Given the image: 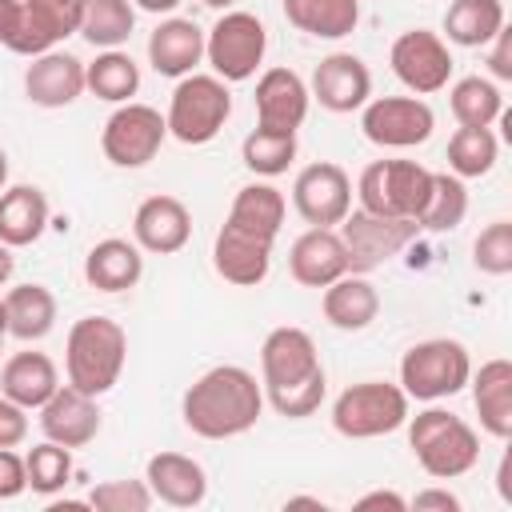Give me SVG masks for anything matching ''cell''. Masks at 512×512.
<instances>
[{
    "label": "cell",
    "instance_id": "obj_27",
    "mask_svg": "<svg viewBox=\"0 0 512 512\" xmlns=\"http://www.w3.org/2000/svg\"><path fill=\"white\" fill-rule=\"evenodd\" d=\"M56 388H60V372H56L52 356H44V352H32V348L12 352L0 368V396L16 400L28 412L40 408Z\"/></svg>",
    "mask_w": 512,
    "mask_h": 512
},
{
    "label": "cell",
    "instance_id": "obj_18",
    "mask_svg": "<svg viewBox=\"0 0 512 512\" xmlns=\"http://www.w3.org/2000/svg\"><path fill=\"white\" fill-rule=\"evenodd\" d=\"M312 96L328 112H356L372 96V72L352 52H332L312 72Z\"/></svg>",
    "mask_w": 512,
    "mask_h": 512
},
{
    "label": "cell",
    "instance_id": "obj_42",
    "mask_svg": "<svg viewBox=\"0 0 512 512\" xmlns=\"http://www.w3.org/2000/svg\"><path fill=\"white\" fill-rule=\"evenodd\" d=\"M324 392H328V376L320 372V376H312V380H304V384H296V388L264 392V400H268L280 416H288V420H304V416H312V412L324 404Z\"/></svg>",
    "mask_w": 512,
    "mask_h": 512
},
{
    "label": "cell",
    "instance_id": "obj_3",
    "mask_svg": "<svg viewBox=\"0 0 512 512\" xmlns=\"http://www.w3.org/2000/svg\"><path fill=\"white\" fill-rule=\"evenodd\" d=\"M124 360H128V336L112 316H80L68 328L64 368L72 388L88 396L112 392L124 372Z\"/></svg>",
    "mask_w": 512,
    "mask_h": 512
},
{
    "label": "cell",
    "instance_id": "obj_34",
    "mask_svg": "<svg viewBox=\"0 0 512 512\" xmlns=\"http://www.w3.org/2000/svg\"><path fill=\"white\" fill-rule=\"evenodd\" d=\"M448 108L464 128H492L504 116V96L488 76H464L452 84Z\"/></svg>",
    "mask_w": 512,
    "mask_h": 512
},
{
    "label": "cell",
    "instance_id": "obj_51",
    "mask_svg": "<svg viewBox=\"0 0 512 512\" xmlns=\"http://www.w3.org/2000/svg\"><path fill=\"white\" fill-rule=\"evenodd\" d=\"M4 340H8V312H4V300H0V352H4Z\"/></svg>",
    "mask_w": 512,
    "mask_h": 512
},
{
    "label": "cell",
    "instance_id": "obj_14",
    "mask_svg": "<svg viewBox=\"0 0 512 512\" xmlns=\"http://www.w3.org/2000/svg\"><path fill=\"white\" fill-rule=\"evenodd\" d=\"M292 208L312 228H336L352 212V180L340 164L316 160L292 180Z\"/></svg>",
    "mask_w": 512,
    "mask_h": 512
},
{
    "label": "cell",
    "instance_id": "obj_15",
    "mask_svg": "<svg viewBox=\"0 0 512 512\" xmlns=\"http://www.w3.org/2000/svg\"><path fill=\"white\" fill-rule=\"evenodd\" d=\"M324 364H320V352L312 344V336L304 328H272L260 344V384L264 392H284V388H296L312 376H320Z\"/></svg>",
    "mask_w": 512,
    "mask_h": 512
},
{
    "label": "cell",
    "instance_id": "obj_20",
    "mask_svg": "<svg viewBox=\"0 0 512 512\" xmlns=\"http://www.w3.org/2000/svg\"><path fill=\"white\" fill-rule=\"evenodd\" d=\"M24 92L40 108H68L84 92V60L72 52H40L24 68Z\"/></svg>",
    "mask_w": 512,
    "mask_h": 512
},
{
    "label": "cell",
    "instance_id": "obj_23",
    "mask_svg": "<svg viewBox=\"0 0 512 512\" xmlns=\"http://www.w3.org/2000/svg\"><path fill=\"white\" fill-rule=\"evenodd\" d=\"M200 60H204V28L196 20L172 16V20L156 24V32L148 36V64L160 76L180 80V76L196 72Z\"/></svg>",
    "mask_w": 512,
    "mask_h": 512
},
{
    "label": "cell",
    "instance_id": "obj_5",
    "mask_svg": "<svg viewBox=\"0 0 512 512\" xmlns=\"http://www.w3.org/2000/svg\"><path fill=\"white\" fill-rule=\"evenodd\" d=\"M472 376V356L460 340L448 336H432L412 344L400 356V388L408 400H424L436 404L444 396H456Z\"/></svg>",
    "mask_w": 512,
    "mask_h": 512
},
{
    "label": "cell",
    "instance_id": "obj_36",
    "mask_svg": "<svg viewBox=\"0 0 512 512\" xmlns=\"http://www.w3.org/2000/svg\"><path fill=\"white\" fill-rule=\"evenodd\" d=\"M464 216H468V188H464V180L448 176V172H432L428 204L416 216L420 232H452V228L464 224Z\"/></svg>",
    "mask_w": 512,
    "mask_h": 512
},
{
    "label": "cell",
    "instance_id": "obj_28",
    "mask_svg": "<svg viewBox=\"0 0 512 512\" xmlns=\"http://www.w3.org/2000/svg\"><path fill=\"white\" fill-rule=\"evenodd\" d=\"M48 196L36 184H12L0 192V244L28 248L48 228Z\"/></svg>",
    "mask_w": 512,
    "mask_h": 512
},
{
    "label": "cell",
    "instance_id": "obj_19",
    "mask_svg": "<svg viewBox=\"0 0 512 512\" xmlns=\"http://www.w3.org/2000/svg\"><path fill=\"white\" fill-rule=\"evenodd\" d=\"M312 92L292 68H268L256 80V124L272 132H296L308 116Z\"/></svg>",
    "mask_w": 512,
    "mask_h": 512
},
{
    "label": "cell",
    "instance_id": "obj_52",
    "mask_svg": "<svg viewBox=\"0 0 512 512\" xmlns=\"http://www.w3.org/2000/svg\"><path fill=\"white\" fill-rule=\"evenodd\" d=\"M200 4H208V8H216V12H228L236 0H200Z\"/></svg>",
    "mask_w": 512,
    "mask_h": 512
},
{
    "label": "cell",
    "instance_id": "obj_50",
    "mask_svg": "<svg viewBox=\"0 0 512 512\" xmlns=\"http://www.w3.org/2000/svg\"><path fill=\"white\" fill-rule=\"evenodd\" d=\"M12 268H16V256H12V248H8V244H0V284H8Z\"/></svg>",
    "mask_w": 512,
    "mask_h": 512
},
{
    "label": "cell",
    "instance_id": "obj_38",
    "mask_svg": "<svg viewBox=\"0 0 512 512\" xmlns=\"http://www.w3.org/2000/svg\"><path fill=\"white\" fill-rule=\"evenodd\" d=\"M0 48L32 60L40 52H52L56 40L36 24V16L28 12L24 0H0Z\"/></svg>",
    "mask_w": 512,
    "mask_h": 512
},
{
    "label": "cell",
    "instance_id": "obj_1",
    "mask_svg": "<svg viewBox=\"0 0 512 512\" xmlns=\"http://www.w3.org/2000/svg\"><path fill=\"white\" fill-rule=\"evenodd\" d=\"M284 192L272 184H244L228 208L224 228L212 244L216 272L236 288H256L268 280L272 268V244L284 224Z\"/></svg>",
    "mask_w": 512,
    "mask_h": 512
},
{
    "label": "cell",
    "instance_id": "obj_11",
    "mask_svg": "<svg viewBox=\"0 0 512 512\" xmlns=\"http://www.w3.org/2000/svg\"><path fill=\"white\" fill-rule=\"evenodd\" d=\"M164 136H168L164 116H160L152 104L128 100V104H120V108L104 120L100 148H104V156H108L116 168H144L148 160H156Z\"/></svg>",
    "mask_w": 512,
    "mask_h": 512
},
{
    "label": "cell",
    "instance_id": "obj_40",
    "mask_svg": "<svg viewBox=\"0 0 512 512\" xmlns=\"http://www.w3.org/2000/svg\"><path fill=\"white\" fill-rule=\"evenodd\" d=\"M472 264L484 276H508L512 272V220H492L476 244H472Z\"/></svg>",
    "mask_w": 512,
    "mask_h": 512
},
{
    "label": "cell",
    "instance_id": "obj_22",
    "mask_svg": "<svg viewBox=\"0 0 512 512\" xmlns=\"http://www.w3.org/2000/svg\"><path fill=\"white\" fill-rule=\"evenodd\" d=\"M144 484L152 488L156 500H164L172 508H196L208 496V472L200 468V460H192L184 452H156L148 460Z\"/></svg>",
    "mask_w": 512,
    "mask_h": 512
},
{
    "label": "cell",
    "instance_id": "obj_45",
    "mask_svg": "<svg viewBox=\"0 0 512 512\" xmlns=\"http://www.w3.org/2000/svg\"><path fill=\"white\" fill-rule=\"evenodd\" d=\"M24 488H28L24 456H16L12 448H0V500H16Z\"/></svg>",
    "mask_w": 512,
    "mask_h": 512
},
{
    "label": "cell",
    "instance_id": "obj_16",
    "mask_svg": "<svg viewBox=\"0 0 512 512\" xmlns=\"http://www.w3.org/2000/svg\"><path fill=\"white\" fill-rule=\"evenodd\" d=\"M40 432L44 440L52 444H64V448H84L96 440L100 432V408H96V396L72 388V384H60L40 408Z\"/></svg>",
    "mask_w": 512,
    "mask_h": 512
},
{
    "label": "cell",
    "instance_id": "obj_12",
    "mask_svg": "<svg viewBox=\"0 0 512 512\" xmlns=\"http://www.w3.org/2000/svg\"><path fill=\"white\" fill-rule=\"evenodd\" d=\"M388 64L396 72V80L412 92V96H432L440 88H448L452 80V52L448 40L440 32L428 28H408L392 40Z\"/></svg>",
    "mask_w": 512,
    "mask_h": 512
},
{
    "label": "cell",
    "instance_id": "obj_53",
    "mask_svg": "<svg viewBox=\"0 0 512 512\" xmlns=\"http://www.w3.org/2000/svg\"><path fill=\"white\" fill-rule=\"evenodd\" d=\"M4 184H8V156H4V148H0V192H4Z\"/></svg>",
    "mask_w": 512,
    "mask_h": 512
},
{
    "label": "cell",
    "instance_id": "obj_29",
    "mask_svg": "<svg viewBox=\"0 0 512 512\" xmlns=\"http://www.w3.org/2000/svg\"><path fill=\"white\" fill-rule=\"evenodd\" d=\"M284 20L316 40H340L360 24V0H284Z\"/></svg>",
    "mask_w": 512,
    "mask_h": 512
},
{
    "label": "cell",
    "instance_id": "obj_41",
    "mask_svg": "<svg viewBox=\"0 0 512 512\" xmlns=\"http://www.w3.org/2000/svg\"><path fill=\"white\" fill-rule=\"evenodd\" d=\"M84 500L96 512H148L156 496H152V488L144 480H104Z\"/></svg>",
    "mask_w": 512,
    "mask_h": 512
},
{
    "label": "cell",
    "instance_id": "obj_48",
    "mask_svg": "<svg viewBox=\"0 0 512 512\" xmlns=\"http://www.w3.org/2000/svg\"><path fill=\"white\" fill-rule=\"evenodd\" d=\"M356 508H360V512H368V508H392V512H404L408 500H404L400 492H384V488H376V492H364V496L356 500Z\"/></svg>",
    "mask_w": 512,
    "mask_h": 512
},
{
    "label": "cell",
    "instance_id": "obj_2",
    "mask_svg": "<svg viewBox=\"0 0 512 512\" xmlns=\"http://www.w3.org/2000/svg\"><path fill=\"white\" fill-rule=\"evenodd\" d=\"M260 412H264V388L240 364H216V368H208L184 392V404H180V416H184L188 432H196L204 440L244 436L248 428H256Z\"/></svg>",
    "mask_w": 512,
    "mask_h": 512
},
{
    "label": "cell",
    "instance_id": "obj_31",
    "mask_svg": "<svg viewBox=\"0 0 512 512\" xmlns=\"http://www.w3.org/2000/svg\"><path fill=\"white\" fill-rule=\"evenodd\" d=\"M504 28V0H452L444 12V36L460 48H484Z\"/></svg>",
    "mask_w": 512,
    "mask_h": 512
},
{
    "label": "cell",
    "instance_id": "obj_25",
    "mask_svg": "<svg viewBox=\"0 0 512 512\" xmlns=\"http://www.w3.org/2000/svg\"><path fill=\"white\" fill-rule=\"evenodd\" d=\"M140 276H144V252L136 240L108 236L92 244L84 256V280L96 292H128L140 284Z\"/></svg>",
    "mask_w": 512,
    "mask_h": 512
},
{
    "label": "cell",
    "instance_id": "obj_10",
    "mask_svg": "<svg viewBox=\"0 0 512 512\" xmlns=\"http://www.w3.org/2000/svg\"><path fill=\"white\" fill-rule=\"evenodd\" d=\"M420 224L416 220H400V216H376V212H348L340 220V240L348 252V272H372L380 268L388 256H396L400 248H408L416 240Z\"/></svg>",
    "mask_w": 512,
    "mask_h": 512
},
{
    "label": "cell",
    "instance_id": "obj_21",
    "mask_svg": "<svg viewBox=\"0 0 512 512\" xmlns=\"http://www.w3.org/2000/svg\"><path fill=\"white\" fill-rule=\"evenodd\" d=\"M288 272L304 288H328L332 280H340L348 272V252H344L340 232L308 228L304 236H296V244L288 252Z\"/></svg>",
    "mask_w": 512,
    "mask_h": 512
},
{
    "label": "cell",
    "instance_id": "obj_32",
    "mask_svg": "<svg viewBox=\"0 0 512 512\" xmlns=\"http://www.w3.org/2000/svg\"><path fill=\"white\" fill-rule=\"evenodd\" d=\"M84 88L108 104H128L140 92V68L128 52L104 48L92 64H84Z\"/></svg>",
    "mask_w": 512,
    "mask_h": 512
},
{
    "label": "cell",
    "instance_id": "obj_17",
    "mask_svg": "<svg viewBox=\"0 0 512 512\" xmlns=\"http://www.w3.org/2000/svg\"><path fill=\"white\" fill-rule=\"evenodd\" d=\"M188 236H192V212L184 200L164 196V192L140 200V208L132 216V240L140 244V252L172 256L188 244Z\"/></svg>",
    "mask_w": 512,
    "mask_h": 512
},
{
    "label": "cell",
    "instance_id": "obj_9",
    "mask_svg": "<svg viewBox=\"0 0 512 512\" xmlns=\"http://www.w3.org/2000/svg\"><path fill=\"white\" fill-rule=\"evenodd\" d=\"M264 52H268V32L252 12L228 8L204 32V60L212 64V76H220L224 84H240L256 76Z\"/></svg>",
    "mask_w": 512,
    "mask_h": 512
},
{
    "label": "cell",
    "instance_id": "obj_6",
    "mask_svg": "<svg viewBox=\"0 0 512 512\" xmlns=\"http://www.w3.org/2000/svg\"><path fill=\"white\" fill-rule=\"evenodd\" d=\"M228 116H232V92H228V84L220 76L188 72L172 88L164 124H168V136H176L180 144H208L228 124Z\"/></svg>",
    "mask_w": 512,
    "mask_h": 512
},
{
    "label": "cell",
    "instance_id": "obj_47",
    "mask_svg": "<svg viewBox=\"0 0 512 512\" xmlns=\"http://www.w3.org/2000/svg\"><path fill=\"white\" fill-rule=\"evenodd\" d=\"M412 508L416 512H460V500L448 492V488H424V492H416L412 496Z\"/></svg>",
    "mask_w": 512,
    "mask_h": 512
},
{
    "label": "cell",
    "instance_id": "obj_46",
    "mask_svg": "<svg viewBox=\"0 0 512 512\" xmlns=\"http://www.w3.org/2000/svg\"><path fill=\"white\" fill-rule=\"evenodd\" d=\"M488 44H492V52H488V68H492V76H496V80H512V32L500 28Z\"/></svg>",
    "mask_w": 512,
    "mask_h": 512
},
{
    "label": "cell",
    "instance_id": "obj_8",
    "mask_svg": "<svg viewBox=\"0 0 512 512\" xmlns=\"http://www.w3.org/2000/svg\"><path fill=\"white\" fill-rule=\"evenodd\" d=\"M408 420V396L400 384L388 380H360L344 388L332 404V428L348 440L388 436Z\"/></svg>",
    "mask_w": 512,
    "mask_h": 512
},
{
    "label": "cell",
    "instance_id": "obj_4",
    "mask_svg": "<svg viewBox=\"0 0 512 512\" xmlns=\"http://www.w3.org/2000/svg\"><path fill=\"white\" fill-rule=\"evenodd\" d=\"M404 424H408V448L432 480H456L476 468L480 436L464 416L448 408H424Z\"/></svg>",
    "mask_w": 512,
    "mask_h": 512
},
{
    "label": "cell",
    "instance_id": "obj_24",
    "mask_svg": "<svg viewBox=\"0 0 512 512\" xmlns=\"http://www.w3.org/2000/svg\"><path fill=\"white\" fill-rule=\"evenodd\" d=\"M472 384V404L480 416V428L496 440L512 436V364L504 356L484 360L480 372L468 376Z\"/></svg>",
    "mask_w": 512,
    "mask_h": 512
},
{
    "label": "cell",
    "instance_id": "obj_43",
    "mask_svg": "<svg viewBox=\"0 0 512 512\" xmlns=\"http://www.w3.org/2000/svg\"><path fill=\"white\" fill-rule=\"evenodd\" d=\"M24 4H28V12L36 16V24H40L56 44L80 28V4H84V0H24Z\"/></svg>",
    "mask_w": 512,
    "mask_h": 512
},
{
    "label": "cell",
    "instance_id": "obj_26",
    "mask_svg": "<svg viewBox=\"0 0 512 512\" xmlns=\"http://www.w3.org/2000/svg\"><path fill=\"white\" fill-rule=\"evenodd\" d=\"M320 308H324V320L340 332H360L376 320L380 312V292L368 276L360 272H344L340 280H332L320 296Z\"/></svg>",
    "mask_w": 512,
    "mask_h": 512
},
{
    "label": "cell",
    "instance_id": "obj_7",
    "mask_svg": "<svg viewBox=\"0 0 512 512\" xmlns=\"http://www.w3.org/2000/svg\"><path fill=\"white\" fill-rule=\"evenodd\" d=\"M428 192H432V172L416 160H372L356 180L360 208L376 216L416 220L428 204Z\"/></svg>",
    "mask_w": 512,
    "mask_h": 512
},
{
    "label": "cell",
    "instance_id": "obj_13",
    "mask_svg": "<svg viewBox=\"0 0 512 512\" xmlns=\"http://www.w3.org/2000/svg\"><path fill=\"white\" fill-rule=\"evenodd\" d=\"M360 128L376 148H416L432 136L436 112L420 96H376L364 104Z\"/></svg>",
    "mask_w": 512,
    "mask_h": 512
},
{
    "label": "cell",
    "instance_id": "obj_30",
    "mask_svg": "<svg viewBox=\"0 0 512 512\" xmlns=\"http://www.w3.org/2000/svg\"><path fill=\"white\" fill-rule=\"evenodd\" d=\"M4 312H8V336L24 344L44 340L56 328V296L44 284H16L4 296Z\"/></svg>",
    "mask_w": 512,
    "mask_h": 512
},
{
    "label": "cell",
    "instance_id": "obj_35",
    "mask_svg": "<svg viewBox=\"0 0 512 512\" xmlns=\"http://www.w3.org/2000/svg\"><path fill=\"white\" fill-rule=\"evenodd\" d=\"M496 156H500V140L492 136V128H464L460 124L448 140V168L460 180L488 176L496 168Z\"/></svg>",
    "mask_w": 512,
    "mask_h": 512
},
{
    "label": "cell",
    "instance_id": "obj_33",
    "mask_svg": "<svg viewBox=\"0 0 512 512\" xmlns=\"http://www.w3.org/2000/svg\"><path fill=\"white\" fill-rule=\"evenodd\" d=\"M136 28V4L132 0H84L80 4V36L92 48H120Z\"/></svg>",
    "mask_w": 512,
    "mask_h": 512
},
{
    "label": "cell",
    "instance_id": "obj_49",
    "mask_svg": "<svg viewBox=\"0 0 512 512\" xmlns=\"http://www.w3.org/2000/svg\"><path fill=\"white\" fill-rule=\"evenodd\" d=\"M132 4L144 8V12H156V16H160V12H172L180 0H132Z\"/></svg>",
    "mask_w": 512,
    "mask_h": 512
},
{
    "label": "cell",
    "instance_id": "obj_39",
    "mask_svg": "<svg viewBox=\"0 0 512 512\" xmlns=\"http://www.w3.org/2000/svg\"><path fill=\"white\" fill-rule=\"evenodd\" d=\"M24 468H28V488H32V492H40V496H56V492L72 480V448L44 440V444L28 448Z\"/></svg>",
    "mask_w": 512,
    "mask_h": 512
},
{
    "label": "cell",
    "instance_id": "obj_44",
    "mask_svg": "<svg viewBox=\"0 0 512 512\" xmlns=\"http://www.w3.org/2000/svg\"><path fill=\"white\" fill-rule=\"evenodd\" d=\"M28 436V408L0 396V448H16Z\"/></svg>",
    "mask_w": 512,
    "mask_h": 512
},
{
    "label": "cell",
    "instance_id": "obj_37",
    "mask_svg": "<svg viewBox=\"0 0 512 512\" xmlns=\"http://www.w3.org/2000/svg\"><path fill=\"white\" fill-rule=\"evenodd\" d=\"M240 160L256 176H280L296 160V132H272L256 124L240 144Z\"/></svg>",
    "mask_w": 512,
    "mask_h": 512
}]
</instances>
